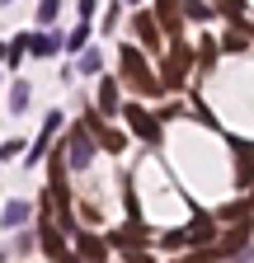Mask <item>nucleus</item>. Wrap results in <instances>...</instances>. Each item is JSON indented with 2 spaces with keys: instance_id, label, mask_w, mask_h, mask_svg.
<instances>
[{
  "instance_id": "8",
  "label": "nucleus",
  "mask_w": 254,
  "mask_h": 263,
  "mask_svg": "<svg viewBox=\"0 0 254 263\" xmlns=\"http://www.w3.org/2000/svg\"><path fill=\"white\" fill-rule=\"evenodd\" d=\"M24 221H28V202H10L5 216H0V226H10V230H19Z\"/></svg>"
},
{
  "instance_id": "9",
  "label": "nucleus",
  "mask_w": 254,
  "mask_h": 263,
  "mask_svg": "<svg viewBox=\"0 0 254 263\" xmlns=\"http://www.w3.org/2000/svg\"><path fill=\"white\" fill-rule=\"evenodd\" d=\"M113 104H118V85H113V80H104V85H99V108H104V113H113Z\"/></svg>"
},
{
  "instance_id": "3",
  "label": "nucleus",
  "mask_w": 254,
  "mask_h": 263,
  "mask_svg": "<svg viewBox=\"0 0 254 263\" xmlns=\"http://www.w3.org/2000/svg\"><path fill=\"white\" fill-rule=\"evenodd\" d=\"M76 254H80L85 263H104V254H108V245H104L99 235H80V240H76Z\"/></svg>"
},
{
  "instance_id": "13",
  "label": "nucleus",
  "mask_w": 254,
  "mask_h": 263,
  "mask_svg": "<svg viewBox=\"0 0 254 263\" xmlns=\"http://www.w3.org/2000/svg\"><path fill=\"white\" fill-rule=\"evenodd\" d=\"M160 19H165V24L179 19V5H174V0H160Z\"/></svg>"
},
{
  "instance_id": "10",
  "label": "nucleus",
  "mask_w": 254,
  "mask_h": 263,
  "mask_svg": "<svg viewBox=\"0 0 254 263\" xmlns=\"http://www.w3.org/2000/svg\"><path fill=\"white\" fill-rule=\"evenodd\" d=\"M24 104H28V85L19 80V85L10 89V113H24Z\"/></svg>"
},
{
  "instance_id": "12",
  "label": "nucleus",
  "mask_w": 254,
  "mask_h": 263,
  "mask_svg": "<svg viewBox=\"0 0 254 263\" xmlns=\"http://www.w3.org/2000/svg\"><path fill=\"white\" fill-rule=\"evenodd\" d=\"M99 66H104V57H99V52H85V61H80V71H85V76H94Z\"/></svg>"
},
{
  "instance_id": "4",
  "label": "nucleus",
  "mask_w": 254,
  "mask_h": 263,
  "mask_svg": "<svg viewBox=\"0 0 254 263\" xmlns=\"http://www.w3.org/2000/svg\"><path fill=\"white\" fill-rule=\"evenodd\" d=\"M127 118H132V127L141 132V137H146V141H155V137H160V127H155V122H151V118L141 113V104H137V108H127Z\"/></svg>"
},
{
  "instance_id": "2",
  "label": "nucleus",
  "mask_w": 254,
  "mask_h": 263,
  "mask_svg": "<svg viewBox=\"0 0 254 263\" xmlns=\"http://www.w3.org/2000/svg\"><path fill=\"white\" fill-rule=\"evenodd\" d=\"M89 160H94V141H89L85 127H76V132H71V164H76V170H85Z\"/></svg>"
},
{
  "instance_id": "14",
  "label": "nucleus",
  "mask_w": 254,
  "mask_h": 263,
  "mask_svg": "<svg viewBox=\"0 0 254 263\" xmlns=\"http://www.w3.org/2000/svg\"><path fill=\"white\" fill-rule=\"evenodd\" d=\"M38 19H43V24L57 19V0H43V5H38Z\"/></svg>"
},
{
  "instance_id": "15",
  "label": "nucleus",
  "mask_w": 254,
  "mask_h": 263,
  "mask_svg": "<svg viewBox=\"0 0 254 263\" xmlns=\"http://www.w3.org/2000/svg\"><path fill=\"white\" fill-rule=\"evenodd\" d=\"M0 5H10V0H0Z\"/></svg>"
},
{
  "instance_id": "1",
  "label": "nucleus",
  "mask_w": 254,
  "mask_h": 263,
  "mask_svg": "<svg viewBox=\"0 0 254 263\" xmlns=\"http://www.w3.org/2000/svg\"><path fill=\"white\" fill-rule=\"evenodd\" d=\"M122 71H127V80H132L137 89H155V80L146 76V61L137 57V47H127V52H122Z\"/></svg>"
},
{
  "instance_id": "5",
  "label": "nucleus",
  "mask_w": 254,
  "mask_h": 263,
  "mask_svg": "<svg viewBox=\"0 0 254 263\" xmlns=\"http://www.w3.org/2000/svg\"><path fill=\"white\" fill-rule=\"evenodd\" d=\"M28 47H33L38 57H52V52L61 47V38H57V33H33V38H28Z\"/></svg>"
},
{
  "instance_id": "7",
  "label": "nucleus",
  "mask_w": 254,
  "mask_h": 263,
  "mask_svg": "<svg viewBox=\"0 0 254 263\" xmlns=\"http://www.w3.org/2000/svg\"><path fill=\"white\" fill-rule=\"evenodd\" d=\"M43 249H47L52 258H66V245H61V235H57V226H52V221L43 226Z\"/></svg>"
},
{
  "instance_id": "11",
  "label": "nucleus",
  "mask_w": 254,
  "mask_h": 263,
  "mask_svg": "<svg viewBox=\"0 0 254 263\" xmlns=\"http://www.w3.org/2000/svg\"><path fill=\"white\" fill-rule=\"evenodd\" d=\"M137 33H141V43H155V19L151 14H137V24H132Z\"/></svg>"
},
{
  "instance_id": "16",
  "label": "nucleus",
  "mask_w": 254,
  "mask_h": 263,
  "mask_svg": "<svg viewBox=\"0 0 254 263\" xmlns=\"http://www.w3.org/2000/svg\"><path fill=\"white\" fill-rule=\"evenodd\" d=\"M132 5H141V0H132Z\"/></svg>"
},
{
  "instance_id": "6",
  "label": "nucleus",
  "mask_w": 254,
  "mask_h": 263,
  "mask_svg": "<svg viewBox=\"0 0 254 263\" xmlns=\"http://www.w3.org/2000/svg\"><path fill=\"white\" fill-rule=\"evenodd\" d=\"M89 33H94V28H89V24H85V19H80V24H76V28H71V33H66V38H61V43H66V52H80V47H85V43H89Z\"/></svg>"
}]
</instances>
